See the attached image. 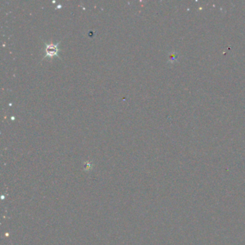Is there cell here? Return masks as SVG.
<instances>
[{"instance_id": "obj_1", "label": "cell", "mask_w": 245, "mask_h": 245, "mask_svg": "<svg viewBox=\"0 0 245 245\" xmlns=\"http://www.w3.org/2000/svg\"><path fill=\"white\" fill-rule=\"evenodd\" d=\"M59 43H46L44 42V58H52L53 57L60 58L58 53L60 52Z\"/></svg>"}]
</instances>
